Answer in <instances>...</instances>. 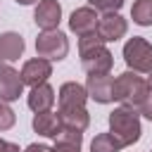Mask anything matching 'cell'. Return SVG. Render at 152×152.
<instances>
[{"label": "cell", "mask_w": 152, "mask_h": 152, "mask_svg": "<svg viewBox=\"0 0 152 152\" xmlns=\"http://www.w3.org/2000/svg\"><path fill=\"white\" fill-rule=\"evenodd\" d=\"M50 76H52V66H50V62L43 59V57L28 59V62L21 66V81H24V86L36 88V86L45 83Z\"/></svg>", "instance_id": "cell-10"}, {"label": "cell", "mask_w": 152, "mask_h": 152, "mask_svg": "<svg viewBox=\"0 0 152 152\" xmlns=\"http://www.w3.org/2000/svg\"><path fill=\"white\" fill-rule=\"evenodd\" d=\"M0 152H19V147L14 142H7V140L0 138Z\"/></svg>", "instance_id": "cell-25"}, {"label": "cell", "mask_w": 152, "mask_h": 152, "mask_svg": "<svg viewBox=\"0 0 152 152\" xmlns=\"http://www.w3.org/2000/svg\"><path fill=\"white\" fill-rule=\"evenodd\" d=\"M59 19H62V7L57 0H40L36 12H33V21L38 28L43 31H55L59 26Z\"/></svg>", "instance_id": "cell-9"}, {"label": "cell", "mask_w": 152, "mask_h": 152, "mask_svg": "<svg viewBox=\"0 0 152 152\" xmlns=\"http://www.w3.org/2000/svg\"><path fill=\"white\" fill-rule=\"evenodd\" d=\"M24 38L14 31H7V33H0V64H7V62H14L24 55Z\"/></svg>", "instance_id": "cell-13"}, {"label": "cell", "mask_w": 152, "mask_h": 152, "mask_svg": "<svg viewBox=\"0 0 152 152\" xmlns=\"http://www.w3.org/2000/svg\"><path fill=\"white\" fill-rule=\"evenodd\" d=\"M121 142L112 133H97L90 142V152H121Z\"/></svg>", "instance_id": "cell-18"}, {"label": "cell", "mask_w": 152, "mask_h": 152, "mask_svg": "<svg viewBox=\"0 0 152 152\" xmlns=\"http://www.w3.org/2000/svg\"><path fill=\"white\" fill-rule=\"evenodd\" d=\"M135 112H138V114H142L145 119H150V121H152V90L145 95V100L140 102V107H138Z\"/></svg>", "instance_id": "cell-22"}, {"label": "cell", "mask_w": 152, "mask_h": 152, "mask_svg": "<svg viewBox=\"0 0 152 152\" xmlns=\"http://www.w3.org/2000/svg\"><path fill=\"white\" fill-rule=\"evenodd\" d=\"M59 109H76V107H86V100H88V93L81 83L76 81H66L62 88H59Z\"/></svg>", "instance_id": "cell-12"}, {"label": "cell", "mask_w": 152, "mask_h": 152, "mask_svg": "<svg viewBox=\"0 0 152 152\" xmlns=\"http://www.w3.org/2000/svg\"><path fill=\"white\" fill-rule=\"evenodd\" d=\"M131 19L138 26H150L152 24V0H135L131 7Z\"/></svg>", "instance_id": "cell-17"}, {"label": "cell", "mask_w": 152, "mask_h": 152, "mask_svg": "<svg viewBox=\"0 0 152 152\" xmlns=\"http://www.w3.org/2000/svg\"><path fill=\"white\" fill-rule=\"evenodd\" d=\"M55 142H66V145H78V147H81V142H83V133L62 126V131L55 135Z\"/></svg>", "instance_id": "cell-19"}, {"label": "cell", "mask_w": 152, "mask_h": 152, "mask_svg": "<svg viewBox=\"0 0 152 152\" xmlns=\"http://www.w3.org/2000/svg\"><path fill=\"white\" fill-rule=\"evenodd\" d=\"M24 93L21 74L14 71L10 64H0V102H14Z\"/></svg>", "instance_id": "cell-7"}, {"label": "cell", "mask_w": 152, "mask_h": 152, "mask_svg": "<svg viewBox=\"0 0 152 152\" xmlns=\"http://www.w3.org/2000/svg\"><path fill=\"white\" fill-rule=\"evenodd\" d=\"M88 2H90V7H93L95 12L100 10V12H104V14H107V12H119L121 5H124V0H88Z\"/></svg>", "instance_id": "cell-20"}, {"label": "cell", "mask_w": 152, "mask_h": 152, "mask_svg": "<svg viewBox=\"0 0 152 152\" xmlns=\"http://www.w3.org/2000/svg\"><path fill=\"white\" fill-rule=\"evenodd\" d=\"M33 131L38 135H45V138H55L59 131H62V121L55 112H38L33 116Z\"/></svg>", "instance_id": "cell-15"}, {"label": "cell", "mask_w": 152, "mask_h": 152, "mask_svg": "<svg viewBox=\"0 0 152 152\" xmlns=\"http://www.w3.org/2000/svg\"><path fill=\"white\" fill-rule=\"evenodd\" d=\"M126 28H128V24H126V19L119 12H107L104 17L97 19L95 33L100 36L102 43H114V40H119V38L126 36Z\"/></svg>", "instance_id": "cell-6"}, {"label": "cell", "mask_w": 152, "mask_h": 152, "mask_svg": "<svg viewBox=\"0 0 152 152\" xmlns=\"http://www.w3.org/2000/svg\"><path fill=\"white\" fill-rule=\"evenodd\" d=\"M52 152H81L78 145H66V142H55Z\"/></svg>", "instance_id": "cell-23"}, {"label": "cell", "mask_w": 152, "mask_h": 152, "mask_svg": "<svg viewBox=\"0 0 152 152\" xmlns=\"http://www.w3.org/2000/svg\"><path fill=\"white\" fill-rule=\"evenodd\" d=\"M36 52H38V57H43L48 62H59L69 52V40H66V36L59 28L43 31L36 38Z\"/></svg>", "instance_id": "cell-5"}, {"label": "cell", "mask_w": 152, "mask_h": 152, "mask_svg": "<svg viewBox=\"0 0 152 152\" xmlns=\"http://www.w3.org/2000/svg\"><path fill=\"white\" fill-rule=\"evenodd\" d=\"M14 121H17V114L7 107V102H0V131L12 128V126H14Z\"/></svg>", "instance_id": "cell-21"}, {"label": "cell", "mask_w": 152, "mask_h": 152, "mask_svg": "<svg viewBox=\"0 0 152 152\" xmlns=\"http://www.w3.org/2000/svg\"><path fill=\"white\" fill-rule=\"evenodd\" d=\"M109 133L126 147V145H133L140 140V114L135 109H128V107H119L109 114Z\"/></svg>", "instance_id": "cell-3"}, {"label": "cell", "mask_w": 152, "mask_h": 152, "mask_svg": "<svg viewBox=\"0 0 152 152\" xmlns=\"http://www.w3.org/2000/svg\"><path fill=\"white\" fill-rule=\"evenodd\" d=\"M55 104V90L48 83H40L36 88H31L28 93V107L38 114V112H50V107Z\"/></svg>", "instance_id": "cell-14"}, {"label": "cell", "mask_w": 152, "mask_h": 152, "mask_svg": "<svg viewBox=\"0 0 152 152\" xmlns=\"http://www.w3.org/2000/svg\"><path fill=\"white\" fill-rule=\"evenodd\" d=\"M147 88L152 90V74H150V78H147Z\"/></svg>", "instance_id": "cell-27"}, {"label": "cell", "mask_w": 152, "mask_h": 152, "mask_svg": "<svg viewBox=\"0 0 152 152\" xmlns=\"http://www.w3.org/2000/svg\"><path fill=\"white\" fill-rule=\"evenodd\" d=\"M112 86H114V76L109 74H88V81H86V93L88 97H93L95 102L100 104H107L112 102Z\"/></svg>", "instance_id": "cell-8"}, {"label": "cell", "mask_w": 152, "mask_h": 152, "mask_svg": "<svg viewBox=\"0 0 152 152\" xmlns=\"http://www.w3.org/2000/svg\"><path fill=\"white\" fill-rule=\"evenodd\" d=\"M19 5H33V2H38V0H17Z\"/></svg>", "instance_id": "cell-26"}, {"label": "cell", "mask_w": 152, "mask_h": 152, "mask_svg": "<svg viewBox=\"0 0 152 152\" xmlns=\"http://www.w3.org/2000/svg\"><path fill=\"white\" fill-rule=\"evenodd\" d=\"M97 19H100V17H97V12H95L93 7H78V10H74L71 17H69V28L81 38V36L95 33Z\"/></svg>", "instance_id": "cell-11"}, {"label": "cell", "mask_w": 152, "mask_h": 152, "mask_svg": "<svg viewBox=\"0 0 152 152\" xmlns=\"http://www.w3.org/2000/svg\"><path fill=\"white\" fill-rule=\"evenodd\" d=\"M78 50H81V64L88 74H109L114 57L104 48L97 33H88L78 38Z\"/></svg>", "instance_id": "cell-1"}, {"label": "cell", "mask_w": 152, "mask_h": 152, "mask_svg": "<svg viewBox=\"0 0 152 152\" xmlns=\"http://www.w3.org/2000/svg\"><path fill=\"white\" fill-rule=\"evenodd\" d=\"M57 116H59V121H62V126L64 128H74V131H86L88 128V124H90V116H88V112H86V107H76V109H59L57 112Z\"/></svg>", "instance_id": "cell-16"}, {"label": "cell", "mask_w": 152, "mask_h": 152, "mask_svg": "<svg viewBox=\"0 0 152 152\" xmlns=\"http://www.w3.org/2000/svg\"><path fill=\"white\" fill-rule=\"evenodd\" d=\"M147 93H150L147 81L142 76H138L135 71L119 74L114 78V86H112V97L116 102H121L124 107H128V109H138Z\"/></svg>", "instance_id": "cell-2"}, {"label": "cell", "mask_w": 152, "mask_h": 152, "mask_svg": "<svg viewBox=\"0 0 152 152\" xmlns=\"http://www.w3.org/2000/svg\"><path fill=\"white\" fill-rule=\"evenodd\" d=\"M24 152H52V147H48V145H38V142H33V145H28Z\"/></svg>", "instance_id": "cell-24"}, {"label": "cell", "mask_w": 152, "mask_h": 152, "mask_svg": "<svg viewBox=\"0 0 152 152\" xmlns=\"http://www.w3.org/2000/svg\"><path fill=\"white\" fill-rule=\"evenodd\" d=\"M124 59L128 69L140 71V74H152V45L145 38L140 36L128 38L124 45Z\"/></svg>", "instance_id": "cell-4"}]
</instances>
